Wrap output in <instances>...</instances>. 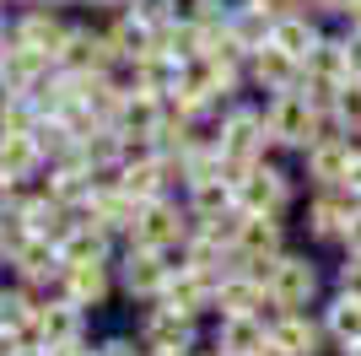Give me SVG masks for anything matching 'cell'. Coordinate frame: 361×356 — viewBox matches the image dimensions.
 Listing matches in <instances>:
<instances>
[{
	"instance_id": "1",
	"label": "cell",
	"mask_w": 361,
	"mask_h": 356,
	"mask_svg": "<svg viewBox=\"0 0 361 356\" xmlns=\"http://www.w3.org/2000/svg\"><path fill=\"white\" fill-rule=\"evenodd\" d=\"M264 141H270V124H264V114H254V108H238V114H226L221 124V162L226 173H232V184H238L248 167H259V151H264Z\"/></svg>"
},
{
	"instance_id": "2",
	"label": "cell",
	"mask_w": 361,
	"mask_h": 356,
	"mask_svg": "<svg viewBox=\"0 0 361 356\" xmlns=\"http://www.w3.org/2000/svg\"><path fill=\"white\" fill-rule=\"evenodd\" d=\"M259 281H264V297H270L281 313L307 308V302H313V292H318L313 265H307V259H297V254H275L270 265L259 270Z\"/></svg>"
},
{
	"instance_id": "3",
	"label": "cell",
	"mask_w": 361,
	"mask_h": 356,
	"mask_svg": "<svg viewBox=\"0 0 361 356\" xmlns=\"http://www.w3.org/2000/svg\"><path fill=\"white\" fill-rule=\"evenodd\" d=\"M264 124H270V141L307 151L318 141V103L307 92H281L270 103V114H264Z\"/></svg>"
},
{
	"instance_id": "4",
	"label": "cell",
	"mask_w": 361,
	"mask_h": 356,
	"mask_svg": "<svg viewBox=\"0 0 361 356\" xmlns=\"http://www.w3.org/2000/svg\"><path fill=\"white\" fill-rule=\"evenodd\" d=\"M44 71H49V59L32 54L27 44L11 38V49H0V92L6 97H32V92L44 87Z\"/></svg>"
},
{
	"instance_id": "5",
	"label": "cell",
	"mask_w": 361,
	"mask_h": 356,
	"mask_svg": "<svg viewBox=\"0 0 361 356\" xmlns=\"http://www.w3.org/2000/svg\"><path fill=\"white\" fill-rule=\"evenodd\" d=\"M286 178L275 173V167H248L238 178V210L243 216H275V210L286 206Z\"/></svg>"
},
{
	"instance_id": "6",
	"label": "cell",
	"mask_w": 361,
	"mask_h": 356,
	"mask_svg": "<svg viewBox=\"0 0 361 356\" xmlns=\"http://www.w3.org/2000/svg\"><path fill=\"white\" fill-rule=\"evenodd\" d=\"M361 210V200L345 189V184H324L318 200L307 206V222H313V237H340L350 227V216Z\"/></svg>"
},
{
	"instance_id": "7",
	"label": "cell",
	"mask_w": 361,
	"mask_h": 356,
	"mask_svg": "<svg viewBox=\"0 0 361 356\" xmlns=\"http://www.w3.org/2000/svg\"><path fill=\"white\" fill-rule=\"evenodd\" d=\"M189 237V222L178 216V206H167V200H151V206H140V222H135V243L140 249H173V243H183Z\"/></svg>"
},
{
	"instance_id": "8",
	"label": "cell",
	"mask_w": 361,
	"mask_h": 356,
	"mask_svg": "<svg viewBox=\"0 0 361 356\" xmlns=\"http://www.w3.org/2000/svg\"><path fill=\"white\" fill-rule=\"evenodd\" d=\"M275 254H281V227H275V216H243L232 259H243V265L254 270V265H270Z\"/></svg>"
},
{
	"instance_id": "9",
	"label": "cell",
	"mask_w": 361,
	"mask_h": 356,
	"mask_svg": "<svg viewBox=\"0 0 361 356\" xmlns=\"http://www.w3.org/2000/svg\"><path fill=\"white\" fill-rule=\"evenodd\" d=\"M216 345H221L226 356H264L270 324H264L259 313H226L221 329H216Z\"/></svg>"
},
{
	"instance_id": "10",
	"label": "cell",
	"mask_w": 361,
	"mask_h": 356,
	"mask_svg": "<svg viewBox=\"0 0 361 356\" xmlns=\"http://www.w3.org/2000/svg\"><path fill=\"white\" fill-rule=\"evenodd\" d=\"M162 292H167V308H173V313H189V319H195L200 308H211V302H216V275L183 265L178 275H167Z\"/></svg>"
},
{
	"instance_id": "11",
	"label": "cell",
	"mask_w": 361,
	"mask_h": 356,
	"mask_svg": "<svg viewBox=\"0 0 361 356\" xmlns=\"http://www.w3.org/2000/svg\"><path fill=\"white\" fill-rule=\"evenodd\" d=\"M140 340H146L151 356H183L189 351V313L157 308L146 324H140Z\"/></svg>"
},
{
	"instance_id": "12",
	"label": "cell",
	"mask_w": 361,
	"mask_h": 356,
	"mask_svg": "<svg viewBox=\"0 0 361 356\" xmlns=\"http://www.w3.org/2000/svg\"><path fill=\"white\" fill-rule=\"evenodd\" d=\"M32 329L44 335V351L81 345V313H75L71 297H65V302H44V308H38V319H32Z\"/></svg>"
},
{
	"instance_id": "13",
	"label": "cell",
	"mask_w": 361,
	"mask_h": 356,
	"mask_svg": "<svg viewBox=\"0 0 361 356\" xmlns=\"http://www.w3.org/2000/svg\"><path fill=\"white\" fill-rule=\"evenodd\" d=\"M350 157H356V151H350L345 135H318L313 146H307V167H313L318 184H345Z\"/></svg>"
},
{
	"instance_id": "14",
	"label": "cell",
	"mask_w": 361,
	"mask_h": 356,
	"mask_svg": "<svg viewBox=\"0 0 361 356\" xmlns=\"http://www.w3.org/2000/svg\"><path fill=\"white\" fill-rule=\"evenodd\" d=\"M216 302L226 313H259L264 308V281H259V270H226L221 281H216Z\"/></svg>"
},
{
	"instance_id": "15",
	"label": "cell",
	"mask_w": 361,
	"mask_h": 356,
	"mask_svg": "<svg viewBox=\"0 0 361 356\" xmlns=\"http://www.w3.org/2000/svg\"><path fill=\"white\" fill-rule=\"evenodd\" d=\"M167 275H173V270L162 265V254L157 249H130V259H124V286H130V297H157L167 286Z\"/></svg>"
},
{
	"instance_id": "16",
	"label": "cell",
	"mask_w": 361,
	"mask_h": 356,
	"mask_svg": "<svg viewBox=\"0 0 361 356\" xmlns=\"http://www.w3.org/2000/svg\"><path fill=\"white\" fill-rule=\"evenodd\" d=\"M65 38H71V32H65L49 11H32V16H22V22H16V44H27L32 54H44V59H60Z\"/></svg>"
},
{
	"instance_id": "17",
	"label": "cell",
	"mask_w": 361,
	"mask_h": 356,
	"mask_svg": "<svg viewBox=\"0 0 361 356\" xmlns=\"http://www.w3.org/2000/svg\"><path fill=\"white\" fill-rule=\"evenodd\" d=\"M270 345L281 356H313L318 351V329L307 324L302 313H281V319L270 324Z\"/></svg>"
},
{
	"instance_id": "18",
	"label": "cell",
	"mask_w": 361,
	"mask_h": 356,
	"mask_svg": "<svg viewBox=\"0 0 361 356\" xmlns=\"http://www.w3.org/2000/svg\"><path fill=\"white\" fill-rule=\"evenodd\" d=\"M297 71H302V65L291 54H281L275 44H264L254 54V81H259V87H270V92H297Z\"/></svg>"
},
{
	"instance_id": "19",
	"label": "cell",
	"mask_w": 361,
	"mask_h": 356,
	"mask_svg": "<svg viewBox=\"0 0 361 356\" xmlns=\"http://www.w3.org/2000/svg\"><path fill=\"white\" fill-rule=\"evenodd\" d=\"M270 44L281 49V54H291L297 65H307V54L318 49V32H313V22H307V16H275Z\"/></svg>"
},
{
	"instance_id": "20",
	"label": "cell",
	"mask_w": 361,
	"mask_h": 356,
	"mask_svg": "<svg viewBox=\"0 0 361 356\" xmlns=\"http://www.w3.org/2000/svg\"><path fill=\"white\" fill-rule=\"evenodd\" d=\"M38 157H44V146H38V135H0V173L11 178H27L32 167H38Z\"/></svg>"
},
{
	"instance_id": "21",
	"label": "cell",
	"mask_w": 361,
	"mask_h": 356,
	"mask_svg": "<svg viewBox=\"0 0 361 356\" xmlns=\"http://www.w3.org/2000/svg\"><path fill=\"white\" fill-rule=\"evenodd\" d=\"M103 292H108V270H103V259H97V265H65V297H71L75 308L97 302Z\"/></svg>"
},
{
	"instance_id": "22",
	"label": "cell",
	"mask_w": 361,
	"mask_h": 356,
	"mask_svg": "<svg viewBox=\"0 0 361 356\" xmlns=\"http://www.w3.org/2000/svg\"><path fill=\"white\" fill-rule=\"evenodd\" d=\"M195 189V210H200V222H216L221 210L238 206V184H221V178H200V184H189Z\"/></svg>"
},
{
	"instance_id": "23",
	"label": "cell",
	"mask_w": 361,
	"mask_h": 356,
	"mask_svg": "<svg viewBox=\"0 0 361 356\" xmlns=\"http://www.w3.org/2000/svg\"><path fill=\"white\" fill-rule=\"evenodd\" d=\"M329 335L340 345H350V351L361 345V297H340L329 308Z\"/></svg>"
},
{
	"instance_id": "24",
	"label": "cell",
	"mask_w": 361,
	"mask_h": 356,
	"mask_svg": "<svg viewBox=\"0 0 361 356\" xmlns=\"http://www.w3.org/2000/svg\"><path fill=\"white\" fill-rule=\"evenodd\" d=\"M38 130V114L27 108V97H6L0 103V135H32Z\"/></svg>"
},
{
	"instance_id": "25",
	"label": "cell",
	"mask_w": 361,
	"mask_h": 356,
	"mask_svg": "<svg viewBox=\"0 0 361 356\" xmlns=\"http://www.w3.org/2000/svg\"><path fill=\"white\" fill-rule=\"evenodd\" d=\"M334 108H340V119H345V124H361V81H356V87L345 81V87L334 92Z\"/></svg>"
},
{
	"instance_id": "26",
	"label": "cell",
	"mask_w": 361,
	"mask_h": 356,
	"mask_svg": "<svg viewBox=\"0 0 361 356\" xmlns=\"http://www.w3.org/2000/svg\"><path fill=\"white\" fill-rule=\"evenodd\" d=\"M340 292H345V297H361V254L340 265Z\"/></svg>"
},
{
	"instance_id": "27",
	"label": "cell",
	"mask_w": 361,
	"mask_h": 356,
	"mask_svg": "<svg viewBox=\"0 0 361 356\" xmlns=\"http://www.w3.org/2000/svg\"><path fill=\"white\" fill-rule=\"evenodd\" d=\"M254 11H264V16H291L286 6H297V0H248Z\"/></svg>"
},
{
	"instance_id": "28",
	"label": "cell",
	"mask_w": 361,
	"mask_h": 356,
	"mask_svg": "<svg viewBox=\"0 0 361 356\" xmlns=\"http://www.w3.org/2000/svg\"><path fill=\"white\" fill-rule=\"evenodd\" d=\"M345 54H350V76H361V28L345 38Z\"/></svg>"
},
{
	"instance_id": "29",
	"label": "cell",
	"mask_w": 361,
	"mask_h": 356,
	"mask_svg": "<svg viewBox=\"0 0 361 356\" xmlns=\"http://www.w3.org/2000/svg\"><path fill=\"white\" fill-rule=\"evenodd\" d=\"M345 189H350V194H356V200H361V151H356V157H350V173H345Z\"/></svg>"
},
{
	"instance_id": "30",
	"label": "cell",
	"mask_w": 361,
	"mask_h": 356,
	"mask_svg": "<svg viewBox=\"0 0 361 356\" xmlns=\"http://www.w3.org/2000/svg\"><path fill=\"white\" fill-rule=\"evenodd\" d=\"M97 356H140V351H135V345H130V340H108V345H103V351H97Z\"/></svg>"
},
{
	"instance_id": "31",
	"label": "cell",
	"mask_w": 361,
	"mask_h": 356,
	"mask_svg": "<svg viewBox=\"0 0 361 356\" xmlns=\"http://www.w3.org/2000/svg\"><path fill=\"white\" fill-rule=\"evenodd\" d=\"M345 243H350V254H361V210L350 216V227H345Z\"/></svg>"
},
{
	"instance_id": "32",
	"label": "cell",
	"mask_w": 361,
	"mask_h": 356,
	"mask_svg": "<svg viewBox=\"0 0 361 356\" xmlns=\"http://www.w3.org/2000/svg\"><path fill=\"white\" fill-rule=\"evenodd\" d=\"M6 200H11V178L0 173V206H6Z\"/></svg>"
},
{
	"instance_id": "33",
	"label": "cell",
	"mask_w": 361,
	"mask_h": 356,
	"mask_svg": "<svg viewBox=\"0 0 361 356\" xmlns=\"http://www.w3.org/2000/svg\"><path fill=\"white\" fill-rule=\"evenodd\" d=\"M54 356H92V351H81V345H65V351H54Z\"/></svg>"
},
{
	"instance_id": "34",
	"label": "cell",
	"mask_w": 361,
	"mask_h": 356,
	"mask_svg": "<svg viewBox=\"0 0 361 356\" xmlns=\"http://www.w3.org/2000/svg\"><path fill=\"white\" fill-rule=\"evenodd\" d=\"M350 16H356V28H361V0H350Z\"/></svg>"
},
{
	"instance_id": "35",
	"label": "cell",
	"mask_w": 361,
	"mask_h": 356,
	"mask_svg": "<svg viewBox=\"0 0 361 356\" xmlns=\"http://www.w3.org/2000/svg\"><path fill=\"white\" fill-rule=\"evenodd\" d=\"M0 254H6V216H0Z\"/></svg>"
},
{
	"instance_id": "36",
	"label": "cell",
	"mask_w": 361,
	"mask_h": 356,
	"mask_svg": "<svg viewBox=\"0 0 361 356\" xmlns=\"http://www.w3.org/2000/svg\"><path fill=\"white\" fill-rule=\"evenodd\" d=\"M97 6H114V0H97Z\"/></svg>"
}]
</instances>
